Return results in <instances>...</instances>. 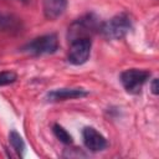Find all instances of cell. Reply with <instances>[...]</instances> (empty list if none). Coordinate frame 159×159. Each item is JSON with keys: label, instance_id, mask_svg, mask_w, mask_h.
Listing matches in <instances>:
<instances>
[{"label": "cell", "instance_id": "ba28073f", "mask_svg": "<svg viewBox=\"0 0 159 159\" xmlns=\"http://www.w3.org/2000/svg\"><path fill=\"white\" fill-rule=\"evenodd\" d=\"M67 7V0H43L42 10L43 15L48 20L58 19Z\"/></svg>", "mask_w": 159, "mask_h": 159}, {"label": "cell", "instance_id": "7a4b0ae2", "mask_svg": "<svg viewBox=\"0 0 159 159\" xmlns=\"http://www.w3.org/2000/svg\"><path fill=\"white\" fill-rule=\"evenodd\" d=\"M132 29V20L128 14L122 12L104 21L99 26V32L107 40H120Z\"/></svg>", "mask_w": 159, "mask_h": 159}, {"label": "cell", "instance_id": "9c48e42d", "mask_svg": "<svg viewBox=\"0 0 159 159\" xmlns=\"http://www.w3.org/2000/svg\"><path fill=\"white\" fill-rule=\"evenodd\" d=\"M21 29L20 19L15 17L14 15L0 14V31H19Z\"/></svg>", "mask_w": 159, "mask_h": 159}, {"label": "cell", "instance_id": "6da1fadb", "mask_svg": "<svg viewBox=\"0 0 159 159\" xmlns=\"http://www.w3.org/2000/svg\"><path fill=\"white\" fill-rule=\"evenodd\" d=\"M99 26L101 22L94 14H86L70 25L67 39L70 42L78 39H91V36L99 30Z\"/></svg>", "mask_w": 159, "mask_h": 159}, {"label": "cell", "instance_id": "7c38bea8", "mask_svg": "<svg viewBox=\"0 0 159 159\" xmlns=\"http://www.w3.org/2000/svg\"><path fill=\"white\" fill-rule=\"evenodd\" d=\"M17 80V75L14 71H2L0 72V87L14 83Z\"/></svg>", "mask_w": 159, "mask_h": 159}, {"label": "cell", "instance_id": "5bb4252c", "mask_svg": "<svg viewBox=\"0 0 159 159\" xmlns=\"http://www.w3.org/2000/svg\"><path fill=\"white\" fill-rule=\"evenodd\" d=\"M22 1H27V0H22Z\"/></svg>", "mask_w": 159, "mask_h": 159}, {"label": "cell", "instance_id": "3957f363", "mask_svg": "<svg viewBox=\"0 0 159 159\" xmlns=\"http://www.w3.org/2000/svg\"><path fill=\"white\" fill-rule=\"evenodd\" d=\"M22 50L30 55H50L58 50V39L55 34H46L27 42Z\"/></svg>", "mask_w": 159, "mask_h": 159}, {"label": "cell", "instance_id": "8992f818", "mask_svg": "<svg viewBox=\"0 0 159 159\" xmlns=\"http://www.w3.org/2000/svg\"><path fill=\"white\" fill-rule=\"evenodd\" d=\"M83 144L91 152H101L107 147V139L93 127H86L82 130Z\"/></svg>", "mask_w": 159, "mask_h": 159}, {"label": "cell", "instance_id": "4fadbf2b", "mask_svg": "<svg viewBox=\"0 0 159 159\" xmlns=\"http://www.w3.org/2000/svg\"><path fill=\"white\" fill-rule=\"evenodd\" d=\"M150 89H152L153 94H158V93H159V86H158V80H157V78H154V80L152 81V83H150Z\"/></svg>", "mask_w": 159, "mask_h": 159}, {"label": "cell", "instance_id": "30bf717a", "mask_svg": "<svg viewBox=\"0 0 159 159\" xmlns=\"http://www.w3.org/2000/svg\"><path fill=\"white\" fill-rule=\"evenodd\" d=\"M9 142H10V145L12 147V149H14L20 157H22L24 153H25L26 145H25V142H24L22 137H21L16 130H11V132H10V134H9Z\"/></svg>", "mask_w": 159, "mask_h": 159}, {"label": "cell", "instance_id": "8fae6325", "mask_svg": "<svg viewBox=\"0 0 159 159\" xmlns=\"http://www.w3.org/2000/svg\"><path fill=\"white\" fill-rule=\"evenodd\" d=\"M52 132H53L55 137H56L60 142H62L63 144H71V143H72V137H71V134H70L62 125H60V124H53Z\"/></svg>", "mask_w": 159, "mask_h": 159}, {"label": "cell", "instance_id": "277c9868", "mask_svg": "<svg viewBox=\"0 0 159 159\" xmlns=\"http://www.w3.org/2000/svg\"><path fill=\"white\" fill-rule=\"evenodd\" d=\"M150 77V72L145 70H138V68H129L120 73V83L124 87V89L129 93H139L143 84L148 81Z\"/></svg>", "mask_w": 159, "mask_h": 159}, {"label": "cell", "instance_id": "5b68a950", "mask_svg": "<svg viewBox=\"0 0 159 159\" xmlns=\"http://www.w3.org/2000/svg\"><path fill=\"white\" fill-rule=\"evenodd\" d=\"M92 48V41L91 39H78L75 41H71L70 51H68V62L80 66L88 61Z\"/></svg>", "mask_w": 159, "mask_h": 159}, {"label": "cell", "instance_id": "52a82bcc", "mask_svg": "<svg viewBox=\"0 0 159 159\" xmlns=\"http://www.w3.org/2000/svg\"><path fill=\"white\" fill-rule=\"evenodd\" d=\"M88 93L83 88H57L47 93L46 99L50 102H58V101H66V99H75V98H82L86 97Z\"/></svg>", "mask_w": 159, "mask_h": 159}]
</instances>
